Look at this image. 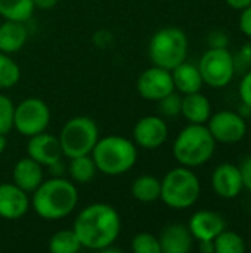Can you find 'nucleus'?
<instances>
[{
  "mask_svg": "<svg viewBox=\"0 0 251 253\" xmlns=\"http://www.w3.org/2000/svg\"><path fill=\"white\" fill-rule=\"evenodd\" d=\"M121 228L117 211L107 203H93L84 208L75 218V231L81 248L90 251H105L111 246Z\"/></svg>",
  "mask_w": 251,
  "mask_h": 253,
  "instance_id": "nucleus-1",
  "label": "nucleus"
},
{
  "mask_svg": "<svg viewBox=\"0 0 251 253\" xmlns=\"http://www.w3.org/2000/svg\"><path fill=\"white\" fill-rule=\"evenodd\" d=\"M78 202V193L72 182L55 176L43 181L33 196L31 206L34 212L47 221H58L68 216Z\"/></svg>",
  "mask_w": 251,
  "mask_h": 253,
  "instance_id": "nucleus-2",
  "label": "nucleus"
},
{
  "mask_svg": "<svg viewBox=\"0 0 251 253\" xmlns=\"http://www.w3.org/2000/svg\"><path fill=\"white\" fill-rule=\"evenodd\" d=\"M92 159L99 172L108 176H117L129 172L135 166L138 150L130 139L111 135L98 139L92 150Z\"/></svg>",
  "mask_w": 251,
  "mask_h": 253,
  "instance_id": "nucleus-3",
  "label": "nucleus"
},
{
  "mask_svg": "<svg viewBox=\"0 0 251 253\" xmlns=\"http://www.w3.org/2000/svg\"><path fill=\"white\" fill-rule=\"evenodd\" d=\"M216 148V141L209 127L198 123H191L183 127L173 144L175 159L186 168H198L207 163Z\"/></svg>",
  "mask_w": 251,
  "mask_h": 253,
  "instance_id": "nucleus-4",
  "label": "nucleus"
},
{
  "mask_svg": "<svg viewBox=\"0 0 251 253\" xmlns=\"http://www.w3.org/2000/svg\"><path fill=\"white\" fill-rule=\"evenodd\" d=\"M201 184L191 168L172 169L161 181L160 199L172 209L183 211L194 206L200 197Z\"/></svg>",
  "mask_w": 251,
  "mask_h": 253,
  "instance_id": "nucleus-5",
  "label": "nucleus"
},
{
  "mask_svg": "<svg viewBox=\"0 0 251 253\" xmlns=\"http://www.w3.org/2000/svg\"><path fill=\"white\" fill-rule=\"evenodd\" d=\"M148 53L154 65L172 71L186 59L188 37L178 27L161 28L151 37Z\"/></svg>",
  "mask_w": 251,
  "mask_h": 253,
  "instance_id": "nucleus-6",
  "label": "nucleus"
},
{
  "mask_svg": "<svg viewBox=\"0 0 251 253\" xmlns=\"http://www.w3.org/2000/svg\"><path fill=\"white\" fill-rule=\"evenodd\" d=\"M99 139L96 123L89 117H72L61 129L59 142L62 154L74 159L90 154Z\"/></svg>",
  "mask_w": 251,
  "mask_h": 253,
  "instance_id": "nucleus-7",
  "label": "nucleus"
},
{
  "mask_svg": "<svg viewBox=\"0 0 251 253\" xmlns=\"http://www.w3.org/2000/svg\"><path fill=\"white\" fill-rule=\"evenodd\" d=\"M203 82L210 87H225L235 76L234 55L226 49H209L198 62Z\"/></svg>",
  "mask_w": 251,
  "mask_h": 253,
  "instance_id": "nucleus-8",
  "label": "nucleus"
},
{
  "mask_svg": "<svg viewBox=\"0 0 251 253\" xmlns=\"http://www.w3.org/2000/svg\"><path fill=\"white\" fill-rule=\"evenodd\" d=\"M50 122L47 104L38 98H27L15 107L13 127L24 136H34L44 132Z\"/></svg>",
  "mask_w": 251,
  "mask_h": 253,
  "instance_id": "nucleus-9",
  "label": "nucleus"
},
{
  "mask_svg": "<svg viewBox=\"0 0 251 253\" xmlns=\"http://www.w3.org/2000/svg\"><path fill=\"white\" fill-rule=\"evenodd\" d=\"M209 130L213 135L215 141L222 144H235L240 142L247 133L246 119L240 113H234L229 110L219 111L210 116Z\"/></svg>",
  "mask_w": 251,
  "mask_h": 253,
  "instance_id": "nucleus-10",
  "label": "nucleus"
},
{
  "mask_svg": "<svg viewBox=\"0 0 251 253\" xmlns=\"http://www.w3.org/2000/svg\"><path fill=\"white\" fill-rule=\"evenodd\" d=\"M136 87L142 98L148 101H160L175 90V83L170 70L154 65L138 77Z\"/></svg>",
  "mask_w": 251,
  "mask_h": 253,
  "instance_id": "nucleus-11",
  "label": "nucleus"
},
{
  "mask_svg": "<svg viewBox=\"0 0 251 253\" xmlns=\"http://www.w3.org/2000/svg\"><path fill=\"white\" fill-rule=\"evenodd\" d=\"M169 136L167 123L158 116H145L133 127L135 142L145 150L161 147Z\"/></svg>",
  "mask_w": 251,
  "mask_h": 253,
  "instance_id": "nucleus-12",
  "label": "nucleus"
},
{
  "mask_svg": "<svg viewBox=\"0 0 251 253\" xmlns=\"http://www.w3.org/2000/svg\"><path fill=\"white\" fill-rule=\"evenodd\" d=\"M212 187L222 199L238 197L244 188L240 168L232 163L219 165L212 175Z\"/></svg>",
  "mask_w": 251,
  "mask_h": 253,
  "instance_id": "nucleus-13",
  "label": "nucleus"
},
{
  "mask_svg": "<svg viewBox=\"0 0 251 253\" xmlns=\"http://www.w3.org/2000/svg\"><path fill=\"white\" fill-rule=\"evenodd\" d=\"M27 153L28 157H31L41 166H50L61 160L62 148L59 138L46 132H40L34 136H30Z\"/></svg>",
  "mask_w": 251,
  "mask_h": 253,
  "instance_id": "nucleus-14",
  "label": "nucleus"
},
{
  "mask_svg": "<svg viewBox=\"0 0 251 253\" xmlns=\"http://www.w3.org/2000/svg\"><path fill=\"white\" fill-rule=\"evenodd\" d=\"M30 209L27 193L15 184H0V218L21 219Z\"/></svg>",
  "mask_w": 251,
  "mask_h": 253,
  "instance_id": "nucleus-15",
  "label": "nucleus"
},
{
  "mask_svg": "<svg viewBox=\"0 0 251 253\" xmlns=\"http://www.w3.org/2000/svg\"><path fill=\"white\" fill-rule=\"evenodd\" d=\"M194 239L200 240H215L226 228L223 216L215 211H198L192 215L188 225Z\"/></svg>",
  "mask_w": 251,
  "mask_h": 253,
  "instance_id": "nucleus-16",
  "label": "nucleus"
},
{
  "mask_svg": "<svg viewBox=\"0 0 251 253\" xmlns=\"http://www.w3.org/2000/svg\"><path fill=\"white\" fill-rule=\"evenodd\" d=\"M161 253H188L192 249V234L188 227L182 224H172L166 227L160 236Z\"/></svg>",
  "mask_w": 251,
  "mask_h": 253,
  "instance_id": "nucleus-17",
  "label": "nucleus"
},
{
  "mask_svg": "<svg viewBox=\"0 0 251 253\" xmlns=\"http://www.w3.org/2000/svg\"><path fill=\"white\" fill-rule=\"evenodd\" d=\"M12 176L15 185H18L25 193H30L43 182V169L41 165L31 157H24L15 163Z\"/></svg>",
  "mask_w": 251,
  "mask_h": 253,
  "instance_id": "nucleus-18",
  "label": "nucleus"
},
{
  "mask_svg": "<svg viewBox=\"0 0 251 253\" xmlns=\"http://www.w3.org/2000/svg\"><path fill=\"white\" fill-rule=\"evenodd\" d=\"M28 39V31L24 22L9 21L6 19L0 24V52L3 53H15L21 50Z\"/></svg>",
  "mask_w": 251,
  "mask_h": 253,
  "instance_id": "nucleus-19",
  "label": "nucleus"
},
{
  "mask_svg": "<svg viewBox=\"0 0 251 253\" xmlns=\"http://www.w3.org/2000/svg\"><path fill=\"white\" fill-rule=\"evenodd\" d=\"M180 114L189 122V123H198L204 125L210 116H212V105L206 95L201 92L186 93L182 98V110Z\"/></svg>",
  "mask_w": 251,
  "mask_h": 253,
  "instance_id": "nucleus-20",
  "label": "nucleus"
},
{
  "mask_svg": "<svg viewBox=\"0 0 251 253\" xmlns=\"http://www.w3.org/2000/svg\"><path fill=\"white\" fill-rule=\"evenodd\" d=\"M172 77L175 83V89H178L182 93H194L200 92L203 87V77L200 74L198 65L189 64V62H182L176 68L172 70Z\"/></svg>",
  "mask_w": 251,
  "mask_h": 253,
  "instance_id": "nucleus-21",
  "label": "nucleus"
},
{
  "mask_svg": "<svg viewBox=\"0 0 251 253\" xmlns=\"http://www.w3.org/2000/svg\"><path fill=\"white\" fill-rule=\"evenodd\" d=\"M161 181L151 175H142L132 184V196L142 203H152L160 199Z\"/></svg>",
  "mask_w": 251,
  "mask_h": 253,
  "instance_id": "nucleus-22",
  "label": "nucleus"
},
{
  "mask_svg": "<svg viewBox=\"0 0 251 253\" xmlns=\"http://www.w3.org/2000/svg\"><path fill=\"white\" fill-rule=\"evenodd\" d=\"M33 0H0V15L9 21L25 22L34 12Z\"/></svg>",
  "mask_w": 251,
  "mask_h": 253,
  "instance_id": "nucleus-23",
  "label": "nucleus"
},
{
  "mask_svg": "<svg viewBox=\"0 0 251 253\" xmlns=\"http://www.w3.org/2000/svg\"><path fill=\"white\" fill-rule=\"evenodd\" d=\"M80 249L81 243L74 230H61L49 242V251L53 253H77Z\"/></svg>",
  "mask_w": 251,
  "mask_h": 253,
  "instance_id": "nucleus-24",
  "label": "nucleus"
},
{
  "mask_svg": "<svg viewBox=\"0 0 251 253\" xmlns=\"http://www.w3.org/2000/svg\"><path fill=\"white\" fill-rule=\"evenodd\" d=\"M96 170H98L96 169V165H95L93 159L89 157V154L71 159V163H70V175L78 184H87V182H90L95 178Z\"/></svg>",
  "mask_w": 251,
  "mask_h": 253,
  "instance_id": "nucleus-25",
  "label": "nucleus"
},
{
  "mask_svg": "<svg viewBox=\"0 0 251 253\" xmlns=\"http://www.w3.org/2000/svg\"><path fill=\"white\" fill-rule=\"evenodd\" d=\"M215 251L216 253H243L246 251L244 239L235 233L228 231L226 228L215 237Z\"/></svg>",
  "mask_w": 251,
  "mask_h": 253,
  "instance_id": "nucleus-26",
  "label": "nucleus"
},
{
  "mask_svg": "<svg viewBox=\"0 0 251 253\" xmlns=\"http://www.w3.org/2000/svg\"><path fill=\"white\" fill-rule=\"evenodd\" d=\"M21 77V70L18 64L7 55L0 52V89L13 87Z\"/></svg>",
  "mask_w": 251,
  "mask_h": 253,
  "instance_id": "nucleus-27",
  "label": "nucleus"
},
{
  "mask_svg": "<svg viewBox=\"0 0 251 253\" xmlns=\"http://www.w3.org/2000/svg\"><path fill=\"white\" fill-rule=\"evenodd\" d=\"M132 251L135 253H161L160 240L149 233H139L132 240Z\"/></svg>",
  "mask_w": 251,
  "mask_h": 253,
  "instance_id": "nucleus-28",
  "label": "nucleus"
},
{
  "mask_svg": "<svg viewBox=\"0 0 251 253\" xmlns=\"http://www.w3.org/2000/svg\"><path fill=\"white\" fill-rule=\"evenodd\" d=\"M13 113L15 107L12 101L0 93V133L6 135L13 127Z\"/></svg>",
  "mask_w": 251,
  "mask_h": 253,
  "instance_id": "nucleus-29",
  "label": "nucleus"
},
{
  "mask_svg": "<svg viewBox=\"0 0 251 253\" xmlns=\"http://www.w3.org/2000/svg\"><path fill=\"white\" fill-rule=\"evenodd\" d=\"M160 102V111L163 116L167 117H176L180 114L182 110V96L175 93V90L172 93H169L167 96H164L163 99L158 101Z\"/></svg>",
  "mask_w": 251,
  "mask_h": 253,
  "instance_id": "nucleus-30",
  "label": "nucleus"
},
{
  "mask_svg": "<svg viewBox=\"0 0 251 253\" xmlns=\"http://www.w3.org/2000/svg\"><path fill=\"white\" fill-rule=\"evenodd\" d=\"M234 62H235V73L243 71V68L246 71L251 70V40L241 46L238 55L234 56Z\"/></svg>",
  "mask_w": 251,
  "mask_h": 253,
  "instance_id": "nucleus-31",
  "label": "nucleus"
},
{
  "mask_svg": "<svg viewBox=\"0 0 251 253\" xmlns=\"http://www.w3.org/2000/svg\"><path fill=\"white\" fill-rule=\"evenodd\" d=\"M228 43V34L222 30H215L207 36V44L210 46V49H226Z\"/></svg>",
  "mask_w": 251,
  "mask_h": 253,
  "instance_id": "nucleus-32",
  "label": "nucleus"
},
{
  "mask_svg": "<svg viewBox=\"0 0 251 253\" xmlns=\"http://www.w3.org/2000/svg\"><path fill=\"white\" fill-rule=\"evenodd\" d=\"M238 92H240V98L243 104L249 105L251 108V70L246 71V74L243 76Z\"/></svg>",
  "mask_w": 251,
  "mask_h": 253,
  "instance_id": "nucleus-33",
  "label": "nucleus"
},
{
  "mask_svg": "<svg viewBox=\"0 0 251 253\" xmlns=\"http://www.w3.org/2000/svg\"><path fill=\"white\" fill-rule=\"evenodd\" d=\"M240 30L251 39V4L247 6L246 9L241 10V15H240Z\"/></svg>",
  "mask_w": 251,
  "mask_h": 253,
  "instance_id": "nucleus-34",
  "label": "nucleus"
},
{
  "mask_svg": "<svg viewBox=\"0 0 251 253\" xmlns=\"http://www.w3.org/2000/svg\"><path fill=\"white\" fill-rule=\"evenodd\" d=\"M240 170H241V176H243V184L247 190L251 191V154L247 156L241 163H240Z\"/></svg>",
  "mask_w": 251,
  "mask_h": 253,
  "instance_id": "nucleus-35",
  "label": "nucleus"
},
{
  "mask_svg": "<svg viewBox=\"0 0 251 253\" xmlns=\"http://www.w3.org/2000/svg\"><path fill=\"white\" fill-rule=\"evenodd\" d=\"M33 1H34V7L41 9V10L52 9L58 4V0H33Z\"/></svg>",
  "mask_w": 251,
  "mask_h": 253,
  "instance_id": "nucleus-36",
  "label": "nucleus"
},
{
  "mask_svg": "<svg viewBox=\"0 0 251 253\" xmlns=\"http://www.w3.org/2000/svg\"><path fill=\"white\" fill-rule=\"evenodd\" d=\"M225 1L229 7L237 9V10H243L251 4V0H225Z\"/></svg>",
  "mask_w": 251,
  "mask_h": 253,
  "instance_id": "nucleus-37",
  "label": "nucleus"
},
{
  "mask_svg": "<svg viewBox=\"0 0 251 253\" xmlns=\"http://www.w3.org/2000/svg\"><path fill=\"white\" fill-rule=\"evenodd\" d=\"M201 253H216L215 251V242L213 240H200V246H198Z\"/></svg>",
  "mask_w": 251,
  "mask_h": 253,
  "instance_id": "nucleus-38",
  "label": "nucleus"
},
{
  "mask_svg": "<svg viewBox=\"0 0 251 253\" xmlns=\"http://www.w3.org/2000/svg\"><path fill=\"white\" fill-rule=\"evenodd\" d=\"M49 168L52 169V173H53L55 176H61V175L64 173V165L61 163V160L56 162V163H53V165H50Z\"/></svg>",
  "mask_w": 251,
  "mask_h": 253,
  "instance_id": "nucleus-39",
  "label": "nucleus"
},
{
  "mask_svg": "<svg viewBox=\"0 0 251 253\" xmlns=\"http://www.w3.org/2000/svg\"><path fill=\"white\" fill-rule=\"evenodd\" d=\"M6 145H7V141H6V136L0 133V154H3V151L6 150Z\"/></svg>",
  "mask_w": 251,
  "mask_h": 253,
  "instance_id": "nucleus-40",
  "label": "nucleus"
},
{
  "mask_svg": "<svg viewBox=\"0 0 251 253\" xmlns=\"http://www.w3.org/2000/svg\"><path fill=\"white\" fill-rule=\"evenodd\" d=\"M250 215H251V209H250Z\"/></svg>",
  "mask_w": 251,
  "mask_h": 253,
  "instance_id": "nucleus-41",
  "label": "nucleus"
}]
</instances>
